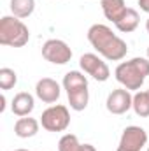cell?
Returning <instances> with one entry per match:
<instances>
[{
  "instance_id": "1",
  "label": "cell",
  "mask_w": 149,
  "mask_h": 151,
  "mask_svg": "<svg viewBox=\"0 0 149 151\" xmlns=\"http://www.w3.org/2000/svg\"><path fill=\"white\" fill-rule=\"evenodd\" d=\"M88 40L90 44L98 51V55H102L105 60L117 62L123 60L128 53V46L121 37H117L109 27L105 25H93L88 30Z\"/></svg>"
},
{
  "instance_id": "2",
  "label": "cell",
  "mask_w": 149,
  "mask_h": 151,
  "mask_svg": "<svg viewBox=\"0 0 149 151\" xmlns=\"http://www.w3.org/2000/svg\"><path fill=\"white\" fill-rule=\"evenodd\" d=\"M116 79L126 90H140L146 77L149 76V58H132L116 67Z\"/></svg>"
},
{
  "instance_id": "3",
  "label": "cell",
  "mask_w": 149,
  "mask_h": 151,
  "mask_svg": "<svg viewBox=\"0 0 149 151\" xmlns=\"http://www.w3.org/2000/svg\"><path fill=\"white\" fill-rule=\"evenodd\" d=\"M30 39L27 25L16 16H4L0 19V44L11 47H23Z\"/></svg>"
},
{
  "instance_id": "4",
  "label": "cell",
  "mask_w": 149,
  "mask_h": 151,
  "mask_svg": "<svg viewBox=\"0 0 149 151\" xmlns=\"http://www.w3.org/2000/svg\"><path fill=\"white\" fill-rule=\"evenodd\" d=\"M40 125L47 132H63V130H67V127L70 125L69 109L65 106H62V104L51 106L49 109H46L42 113V116H40Z\"/></svg>"
},
{
  "instance_id": "5",
  "label": "cell",
  "mask_w": 149,
  "mask_h": 151,
  "mask_svg": "<svg viewBox=\"0 0 149 151\" xmlns=\"http://www.w3.org/2000/svg\"><path fill=\"white\" fill-rule=\"evenodd\" d=\"M42 56L54 65H65L72 58V49L60 39H49L42 46Z\"/></svg>"
},
{
  "instance_id": "6",
  "label": "cell",
  "mask_w": 149,
  "mask_h": 151,
  "mask_svg": "<svg viewBox=\"0 0 149 151\" xmlns=\"http://www.w3.org/2000/svg\"><path fill=\"white\" fill-rule=\"evenodd\" d=\"M148 142V132L142 127H126L123 130L119 146L116 151H140Z\"/></svg>"
},
{
  "instance_id": "7",
  "label": "cell",
  "mask_w": 149,
  "mask_h": 151,
  "mask_svg": "<svg viewBox=\"0 0 149 151\" xmlns=\"http://www.w3.org/2000/svg\"><path fill=\"white\" fill-rule=\"evenodd\" d=\"M79 65L88 76H91L93 79H97L100 83L107 81L109 76H111V70H109L107 63L100 56H97L95 53H84L81 56V60H79Z\"/></svg>"
},
{
  "instance_id": "8",
  "label": "cell",
  "mask_w": 149,
  "mask_h": 151,
  "mask_svg": "<svg viewBox=\"0 0 149 151\" xmlns=\"http://www.w3.org/2000/svg\"><path fill=\"white\" fill-rule=\"evenodd\" d=\"M133 104V97L130 95V91L126 88H119V90H112L107 97V111L112 114H125Z\"/></svg>"
},
{
  "instance_id": "9",
  "label": "cell",
  "mask_w": 149,
  "mask_h": 151,
  "mask_svg": "<svg viewBox=\"0 0 149 151\" xmlns=\"http://www.w3.org/2000/svg\"><path fill=\"white\" fill-rule=\"evenodd\" d=\"M35 95L42 102L53 104L60 99V84L51 77H42L35 86Z\"/></svg>"
},
{
  "instance_id": "10",
  "label": "cell",
  "mask_w": 149,
  "mask_h": 151,
  "mask_svg": "<svg viewBox=\"0 0 149 151\" xmlns=\"http://www.w3.org/2000/svg\"><path fill=\"white\" fill-rule=\"evenodd\" d=\"M34 106H35L34 97L30 93H27V91H21V93L14 95L12 104H11V109H12V113L16 114V116L23 118V116H28V114L34 111Z\"/></svg>"
},
{
  "instance_id": "11",
  "label": "cell",
  "mask_w": 149,
  "mask_h": 151,
  "mask_svg": "<svg viewBox=\"0 0 149 151\" xmlns=\"http://www.w3.org/2000/svg\"><path fill=\"white\" fill-rule=\"evenodd\" d=\"M139 21H140L139 12H137L135 9H132V7H126L125 14H123L114 25H116V28H117L119 32H123V34H130V32H133V30L139 27Z\"/></svg>"
},
{
  "instance_id": "12",
  "label": "cell",
  "mask_w": 149,
  "mask_h": 151,
  "mask_svg": "<svg viewBox=\"0 0 149 151\" xmlns=\"http://www.w3.org/2000/svg\"><path fill=\"white\" fill-rule=\"evenodd\" d=\"M39 132V121L35 118H19L14 125V134L21 139H28V137H34Z\"/></svg>"
},
{
  "instance_id": "13",
  "label": "cell",
  "mask_w": 149,
  "mask_h": 151,
  "mask_svg": "<svg viewBox=\"0 0 149 151\" xmlns=\"http://www.w3.org/2000/svg\"><path fill=\"white\" fill-rule=\"evenodd\" d=\"M100 5H102L104 16L112 23H116L126 11L125 0H100Z\"/></svg>"
},
{
  "instance_id": "14",
  "label": "cell",
  "mask_w": 149,
  "mask_h": 151,
  "mask_svg": "<svg viewBox=\"0 0 149 151\" xmlns=\"http://www.w3.org/2000/svg\"><path fill=\"white\" fill-rule=\"evenodd\" d=\"M67 97H69V104L74 111L86 109L88 100H90L88 88H77V90H72V91H67Z\"/></svg>"
},
{
  "instance_id": "15",
  "label": "cell",
  "mask_w": 149,
  "mask_h": 151,
  "mask_svg": "<svg viewBox=\"0 0 149 151\" xmlns=\"http://www.w3.org/2000/svg\"><path fill=\"white\" fill-rule=\"evenodd\" d=\"M63 88L67 91H72V90H77V88H88V79L79 70H70V72H67L63 76Z\"/></svg>"
},
{
  "instance_id": "16",
  "label": "cell",
  "mask_w": 149,
  "mask_h": 151,
  "mask_svg": "<svg viewBox=\"0 0 149 151\" xmlns=\"http://www.w3.org/2000/svg\"><path fill=\"white\" fill-rule=\"evenodd\" d=\"M35 9V0H11V11L16 18H28Z\"/></svg>"
},
{
  "instance_id": "17",
  "label": "cell",
  "mask_w": 149,
  "mask_h": 151,
  "mask_svg": "<svg viewBox=\"0 0 149 151\" xmlns=\"http://www.w3.org/2000/svg\"><path fill=\"white\" fill-rule=\"evenodd\" d=\"M133 111L140 118H148L149 116V95L148 91H137L133 95V104H132Z\"/></svg>"
},
{
  "instance_id": "18",
  "label": "cell",
  "mask_w": 149,
  "mask_h": 151,
  "mask_svg": "<svg viewBox=\"0 0 149 151\" xmlns=\"http://www.w3.org/2000/svg\"><path fill=\"white\" fill-rule=\"evenodd\" d=\"M16 83H18V76L12 69H9V67L0 69V88L2 90H11V88H14Z\"/></svg>"
},
{
  "instance_id": "19",
  "label": "cell",
  "mask_w": 149,
  "mask_h": 151,
  "mask_svg": "<svg viewBox=\"0 0 149 151\" xmlns=\"http://www.w3.org/2000/svg\"><path fill=\"white\" fill-rule=\"evenodd\" d=\"M81 146H82V144H79V141H77L75 135L67 134V135H63V137L60 139V142H58V151H81Z\"/></svg>"
},
{
  "instance_id": "20",
  "label": "cell",
  "mask_w": 149,
  "mask_h": 151,
  "mask_svg": "<svg viewBox=\"0 0 149 151\" xmlns=\"http://www.w3.org/2000/svg\"><path fill=\"white\" fill-rule=\"evenodd\" d=\"M139 5H140V9H142V11L149 12V0H139Z\"/></svg>"
},
{
  "instance_id": "21",
  "label": "cell",
  "mask_w": 149,
  "mask_h": 151,
  "mask_svg": "<svg viewBox=\"0 0 149 151\" xmlns=\"http://www.w3.org/2000/svg\"><path fill=\"white\" fill-rule=\"evenodd\" d=\"M81 151H97V150H95L91 144H82V146H81Z\"/></svg>"
},
{
  "instance_id": "22",
  "label": "cell",
  "mask_w": 149,
  "mask_h": 151,
  "mask_svg": "<svg viewBox=\"0 0 149 151\" xmlns=\"http://www.w3.org/2000/svg\"><path fill=\"white\" fill-rule=\"evenodd\" d=\"M0 102H2V104H0V111H4V109H5V97H4V95L0 97Z\"/></svg>"
},
{
  "instance_id": "23",
  "label": "cell",
  "mask_w": 149,
  "mask_h": 151,
  "mask_svg": "<svg viewBox=\"0 0 149 151\" xmlns=\"http://www.w3.org/2000/svg\"><path fill=\"white\" fill-rule=\"evenodd\" d=\"M146 30H148V34H149V18H148V21H146Z\"/></svg>"
},
{
  "instance_id": "24",
  "label": "cell",
  "mask_w": 149,
  "mask_h": 151,
  "mask_svg": "<svg viewBox=\"0 0 149 151\" xmlns=\"http://www.w3.org/2000/svg\"><path fill=\"white\" fill-rule=\"evenodd\" d=\"M14 151H28V150H14Z\"/></svg>"
},
{
  "instance_id": "25",
  "label": "cell",
  "mask_w": 149,
  "mask_h": 151,
  "mask_svg": "<svg viewBox=\"0 0 149 151\" xmlns=\"http://www.w3.org/2000/svg\"><path fill=\"white\" fill-rule=\"evenodd\" d=\"M148 58H149V47H148Z\"/></svg>"
},
{
  "instance_id": "26",
  "label": "cell",
  "mask_w": 149,
  "mask_h": 151,
  "mask_svg": "<svg viewBox=\"0 0 149 151\" xmlns=\"http://www.w3.org/2000/svg\"><path fill=\"white\" fill-rule=\"evenodd\" d=\"M148 95H149V90H148Z\"/></svg>"
},
{
  "instance_id": "27",
  "label": "cell",
  "mask_w": 149,
  "mask_h": 151,
  "mask_svg": "<svg viewBox=\"0 0 149 151\" xmlns=\"http://www.w3.org/2000/svg\"><path fill=\"white\" fill-rule=\"evenodd\" d=\"M148 151H149V148H148Z\"/></svg>"
}]
</instances>
